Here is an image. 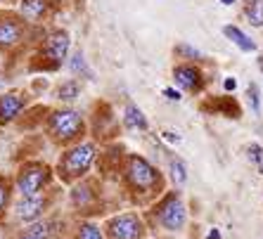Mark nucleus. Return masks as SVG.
<instances>
[{
  "mask_svg": "<svg viewBox=\"0 0 263 239\" xmlns=\"http://www.w3.org/2000/svg\"><path fill=\"white\" fill-rule=\"evenodd\" d=\"M119 178L126 194L140 206H152L166 192L164 173L142 154H123V159L119 161Z\"/></svg>",
  "mask_w": 263,
  "mask_h": 239,
  "instance_id": "obj_1",
  "label": "nucleus"
},
{
  "mask_svg": "<svg viewBox=\"0 0 263 239\" xmlns=\"http://www.w3.org/2000/svg\"><path fill=\"white\" fill-rule=\"evenodd\" d=\"M100 156V147L95 140H81L71 147H64L57 156L55 175L62 185H76L81 180L90 178V171Z\"/></svg>",
  "mask_w": 263,
  "mask_h": 239,
  "instance_id": "obj_2",
  "label": "nucleus"
},
{
  "mask_svg": "<svg viewBox=\"0 0 263 239\" xmlns=\"http://www.w3.org/2000/svg\"><path fill=\"white\" fill-rule=\"evenodd\" d=\"M43 130L48 140L57 147H71L76 142L86 140L88 135V121L86 114H81L73 107H57L50 109L43 118Z\"/></svg>",
  "mask_w": 263,
  "mask_h": 239,
  "instance_id": "obj_3",
  "label": "nucleus"
},
{
  "mask_svg": "<svg viewBox=\"0 0 263 239\" xmlns=\"http://www.w3.org/2000/svg\"><path fill=\"white\" fill-rule=\"evenodd\" d=\"M147 223H152L154 227H159L161 232L178 234L187 227L190 213H187V204L180 196L178 190H166L157 202L147 209L145 213Z\"/></svg>",
  "mask_w": 263,
  "mask_h": 239,
  "instance_id": "obj_4",
  "label": "nucleus"
},
{
  "mask_svg": "<svg viewBox=\"0 0 263 239\" xmlns=\"http://www.w3.org/2000/svg\"><path fill=\"white\" fill-rule=\"evenodd\" d=\"M55 166L45 164L41 159H29L24 164H19L17 173H14V192L17 196H33V194H43L50 192L55 185Z\"/></svg>",
  "mask_w": 263,
  "mask_h": 239,
  "instance_id": "obj_5",
  "label": "nucleus"
},
{
  "mask_svg": "<svg viewBox=\"0 0 263 239\" xmlns=\"http://www.w3.org/2000/svg\"><path fill=\"white\" fill-rule=\"evenodd\" d=\"M69 52H71V38H69L67 31L55 29L50 31L48 36L43 38L41 43V52H38V64H33V69H41V71H60L62 64L69 59Z\"/></svg>",
  "mask_w": 263,
  "mask_h": 239,
  "instance_id": "obj_6",
  "label": "nucleus"
},
{
  "mask_svg": "<svg viewBox=\"0 0 263 239\" xmlns=\"http://www.w3.org/2000/svg\"><path fill=\"white\" fill-rule=\"evenodd\" d=\"M109 239H147L149 223L140 211H119L102 223Z\"/></svg>",
  "mask_w": 263,
  "mask_h": 239,
  "instance_id": "obj_7",
  "label": "nucleus"
},
{
  "mask_svg": "<svg viewBox=\"0 0 263 239\" xmlns=\"http://www.w3.org/2000/svg\"><path fill=\"white\" fill-rule=\"evenodd\" d=\"M55 196H57V190L43 192V194H33V196H17L12 202L14 221L26 227L31 223L48 218V211L55 206Z\"/></svg>",
  "mask_w": 263,
  "mask_h": 239,
  "instance_id": "obj_8",
  "label": "nucleus"
},
{
  "mask_svg": "<svg viewBox=\"0 0 263 239\" xmlns=\"http://www.w3.org/2000/svg\"><path fill=\"white\" fill-rule=\"evenodd\" d=\"M173 81H176V86L180 92L202 95L206 90V74L195 62H178L176 67H173Z\"/></svg>",
  "mask_w": 263,
  "mask_h": 239,
  "instance_id": "obj_9",
  "label": "nucleus"
},
{
  "mask_svg": "<svg viewBox=\"0 0 263 239\" xmlns=\"http://www.w3.org/2000/svg\"><path fill=\"white\" fill-rule=\"evenodd\" d=\"M98 202H100V190L95 180L86 178L69 187V206L73 211H79V213L81 211H90L98 206Z\"/></svg>",
  "mask_w": 263,
  "mask_h": 239,
  "instance_id": "obj_10",
  "label": "nucleus"
},
{
  "mask_svg": "<svg viewBox=\"0 0 263 239\" xmlns=\"http://www.w3.org/2000/svg\"><path fill=\"white\" fill-rule=\"evenodd\" d=\"M29 109V95L17 90L3 92L0 95V126H10L19 116H24V111Z\"/></svg>",
  "mask_w": 263,
  "mask_h": 239,
  "instance_id": "obj_11",
  "label": "nucleus"
},
{
  "mask_svg": "<svg viewBox=\"0 0 263 239\" xmlns=\"http://www.w3.org/2000/svg\"><path fill=\"white\" fill-rule=\"evenodd\" d=\"M26 38V24L24 19H17L12 14L0 17V50H12L24 43Z\"/></svg>",
  "mask_w": 263,
  "mask_h": 239,
  "instance_id": "obj_12",
  "label": "nucleus"
},
{
  "mask_svg": "<svg viewBox=\"0 0 263 239\" xmlns=\"http://www.w3.org/2000/svg\"><path fill=\"white\" fill-rule=\"evenodd\" d=\"M52 5H55V0H22L19 12H22V19H24V22L38 24V22H43V19L50 17Z\"/></svg>",
  "mask_w": 263,
  "mask_h": 239,
  "instance_id": "obj_13",
  "label": "nucleus"
},
{
  "mask_svg": "<svg viewBox=\"0 0 263 239\" xmlns=\"http://www.w3.org/2000/svg\"><path fill=\"white\" fill-rule=\"evenodd\" d=\"M62 221L60 218H43L24 227V232L33 239H60L62 237Z\"/></svg>",
  "mask_w": 263,
  "mask_h": 239,
  "instance_id": "obj_14",
  "label": "nucleus"
},
{
  "mask_svg": "<svg viewBox=\"0 0 263 239\" xmlns=\"http://www.w3.org/2000/svg\"><path fill=\"white\" fill-rule=\"evenodd\" d=\"M71 239H109L104 232V225L92 218H79L71 227Z\"/></svg>",
  "mask_w": 263,
  "mask_h": 239,
  "instance_id": "obj_15",
  "label": "nucleus"
},
{
  "mask_svg": "<svg viewBox=\"0 0 263 239\" xmlns=\"http://www.w3.org/2000/svg\"><path fill=\"white\" fill-rule=\"evenodd\" d=\"M204 109L214 111V114H220V116H228V118H239L242 116V107L239 102L233 97V95H220V97L209 99Z\"/></svg>",
  "mask_w": 263,
  "mask_h": 239,
  "instance_id": "obj_16",
  "label": "nucleus"
},
{
  "mask_svg": "<svg viewBox=\"0 0 263 239\" xmlns=\"http://www.w3.org/2000/svg\"><path fill=\"white\" fill-rule=\"evenodd\" d=\"M121 126L126 130H138V133H147V130H149V121H147L145 111L138 105H133V102H128V105L123 107Z\"/></svg>",
  "mask_w": 263,
  "mask_h": 239,
  "instance_id": "obj_17",
  "label": "nucleus"
},
{
  "mask_svg": "<svg viewBox=\"0 0 263 239\" xmlns=\"http://www.w3.org/2000/svg\"><path fill=\"white\" fill-rule=\"evenodd\" d=\"M81 92H83V83L79 78H67L57 86L55 97L60 99L62 105H71V102H76L81 97Z\"/></svg>",
  "mask_w": 263,
  "mask_h": 239,
  "instance_id": "obj_18",
  "label": "nucleus"
},
{
  "mask_svg": "<svg viewBox=\"0 0 263 239\" xmlns=\"http://www.w3.org/2000/svg\"><path fill=\"white\" fill-rule=\"evenodd\" d=\"M12 202H14V183L10 175L0 173V223L7 218V213L12 211Z\"/></svg>",
  "mask_w": 263,
  "mask_h": 239,
  "instance_id": "obj_19",
  "label": "nucleus"
},
{
  "mask_svg": "<svg viewBox=\"0 0 263 239\" xmlns=\"http://www.w3.org/2000/svg\"><path fill=\"white\" fill-rule=\"evenodd\" d=\"M166 168H168V180H171L176 187L185 185V183H187V178H190L185 159H180V156H176V154H171V156H168V161H166Z\"/></svg>",
  "mask_w": 263,
  "mask_h": 239,
  "instance_id": "obj_20",
  "label": "nucleus"
},
{
  "mask_svg": "<svg viewBox=\"0 0 263 239\" xmlns=\"http://www.w3.org/2000/svg\"><path fill=\"white\" fill-rule=\"evenodd\" d=\"M223 33H226L228 41L237 45L242 52H256V43H254V41H251V38L247 36V33L239 29V26L228 24V26H223Z\"/></svg>",
  "mask_w": 263,
  "mask_h": 239,
  "instance_id": "obj_21",
  "label": "nucleus"
},
{
  "mask_svg": "<svg viewBox=\"0 0 263 239\" xmlns=\"http://www.w3.org/2000/svg\"><path fill=\"white\" fill-rule=\"evenodd\" d=\"M67 62H69V71H71L73 76H81V78H88V81L92 78V69L88 67V59H86V55H83L81 50L71 52Z\"/></svg>",
  "mask_w": 263,
  "mask_h": 239,
  "instance_id": "obj_22",
  "label": "nucleus"
},
{
  "mask_svg": "<svg viewBox=\"0 0 263 239\" xmlns=\"http://www.w3.org/2000/svg\"><path fill=\"white\" fill-rule=\"evenodd\" d=\"M173 55L180 62H195V64H199V62L204 59L202 50H197L195 45H190V43H178L176 48H173Z\"/></svg>",
  "mask_w": 263,
  "mask_h": 239,
  "instance_id": "obj_23",
  "label": "nucleus"
},
{
  "mask_svg": "<svg viewBox=\"0 0 263 239\" xmlns=\"http://www.w3.org/2000/svg\"><path fill=\"white\" fill-rule=\"evenodd\" d=\"M247 161L256 168V173L263 175V145L261 142H251V145H247Z\"/></svg>",
  "mask_w": 263,
  "mask_h": 239,
  "instance_id": "obj_24",
  "label": "nucleus"
},
{
  "mask_svg": "<svg viewBox=\"0 0 263 239\" xmlns=\"http://www.w3.org/2000/svg\"><path fill=\"white\" fill-rule=\"evenodd\" d=\"M245 12L254 26H263V0H249Z\"/></svg>",
  "mask_w": 263,
  "mask_h": 239,
  "instance_id": "obj_25",
  "label": "nucleus"
},
{
  "mask_svg": "<svg viewBox=\"0 0 263 239\" xmlns=\"http://www.w3.org/2000/svg\"><path fill=\"white\" fill-rule=\"evenodd\" d=\"M247 102H249L251 111L258 116V114H261V107H263V99H261V88H258L256 83H249V86H247Z\"/></svg>",
  "mask_w": 263,
  "mask_h": 239,
  "instance_id": "obj_26",
  "label": "nucleus"
},
{
  "mask_svg": "<svg viewBox=\"0 0 263 239\" xmlns=\"http://www.w3.org/2000/svg\"><path fill=\"white\" fill-rule=\"evenodd\" d=\"M164 97L168 102H180L183 99V92L178 90V88H164Z\"/></svg>",
  "mask_w": 263,
  "mask_h": 239,
  "instance_id": "obj_27",
  "label": "nucleus"
},
{
  "mask_svg": "<svg viewBox=\"0 0 263 239\" xmlns=\"http://www.w3.org/2000/svg\"><path fill=\"white\" fill-rule=\"evenodd\" d=\"M161 137H164L168 145H178V142H180V135H178L176 130H161Z\"/></svg>",
  "mask_w": 263,
  "mask_h": 239,
  "instance_id": "obj_28",
  "label": "nucleus"
},
{
  "mask_svg": "<svg viewBox=\"0 0 263 239\" xmlns=\"http://www.w3.org/2000/svg\"><path fill=\"white\" fill-rule=\"evenodd\" d=\"M235 88H237V81H235V78H226V81H223V90H226V92H235Z\"/></svg>",
  "mask_w": 263,
  "mask_h": 239,
  "instance_id": "obj_29",
  "label": "nucleus"
},
{
  "mask_svg": "<svg viewBox=\"0 0 263 239\" xmlns=\"http://www.w3.org/2000/svg\"><path fill=\"white\" fill-rule=\"evenodd\" d=\"M204 239H220V230H218V227H211V230L206 232V237H204Z\"/></svg>",
  "mask_w": 263,
  "mask_h": 239,
  "instance_id": "obj_30",
  "label": "nucleus"
},
{
  "mask_svg": "<svg viewBox=\"0 0 263 239\" xmlns=\"http://www.w3.org/2000/svg\"><path fill=\"white\" fill-rule=\"evenodd\" d=\"M14 239H33V237H31V234H26L24 230H22V232H17V237H14Z\"/></svg>",
  "mask_w": 263,
  "mask_h": 239,
  "instance_id": "obj_31",
  "label": "nucleus"
},
{
  "mask_svg": "<svg viewBox=\"0 0 263 239\" xmlns=\"http://www.w3.org/2000/svg\"><path fill=\"white\" fill-rule=\"evenodd\" d=\"M220 3H223V5H228V7H230V5H235L237 0H220Z\"/></svg>",
  "mask_w": 263,
  "mask_h": 239,
  "instance_id": "obj_32",
  "label": "nucleus"
}]
</instances>
